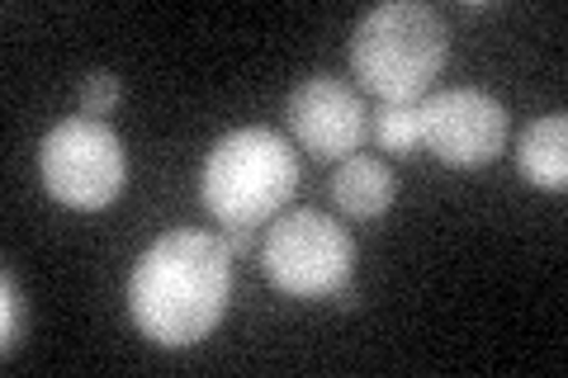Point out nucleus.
Here are the masks:
<instances>
[{
  "label": "nucleus",
  "instance_id": "f257e3e1",
  "mask_svg": "<svg viewBox=\"0 0 568 378\" xmlns=\"http://www.w3.org/2000/svg\"><path fill=\"white\" fill-rule=\"evenodd\" d=\"M233 298V256L200 227L162 232L133 265V327L162 350H190L219 327Z\"/></svg>",
  "mask_w": 568,
  "mask_h": 378
},
{
  "label": "nucleus",
  "instance_id": "f03ea898",
  "mask_svg": "<svg viewBox=\"0 0 568 378\" xmlns=\"http://www.w3.org/2000/svg\"><path fill=\"white\" fill-rule=\"evenodd\" d=\"M450 58V24L422 0H384L351 33L355 90L384 104H417Z\"/></svg>",
  "mask_w": 568,
  "mask_h": 378
},
{
  "label": "nucleus",
  "instance_id": "7ed1b4c3",
  "mask_svg": "<svg viewBox=\"0 0 568 378\" xmlns=\"http://www.w3.org/2000/svg\"><path fill=\"white\" fill-rule=\"evenodd\" d=\"M298 156L275 129H233L204 156L200 200L223 227H261L294 200Z\"/></svg>",
  "mask_w": 568,
  "mask_h": 378
},
{
  "label": "nucleus",
  "instance_id": "20e7f679",
  "mask_svg": "<svg viewBox=\"0 0 568 378\" xmlns=\"http://www.w3.org/2000/svg\"><path fill=\"white\" fill-rule=\"evenodd\" d=\"M265 279L290 298H332L342 284H351L355 242L351 232L317 208H294L275 218V227L261 242Z\"/></svg>",
  "mask_w": 568,
  "mask_h": 378
},
{
  "label": "nucleus",
  "instance_id": "39448f33",
  "mask_svg": "<svg viewBox=\"0 0 568 378\" xmlns=\"http://www.w3.org/2000/svg\"><path fill=\"white\" fill-rule=\"evenodd\" d=\"M39 171H43V185L52 200L91 213V208H110L123 194L129 156H123V142L114 137V129L81 114V119L58 123L43 137Z\"/></svg>",
  "mask_w": 568,
  "mask_h": 378
},
{
  "label": "nucleus",
  "instance_id": "423d86ee",
  "mask_svg": "<svg viewBox=\"0 0 568 378\" xmlns=\"http://www.w3.org/2000/svg\"><path fill=\"white\" fill-rule=\"evenodd\" d=\"M417 119H422V147H432L455 171L488 166V161L507 152L511 137L507 110L474 85L436 90V95L417 100Z\"/></svg>",
  "mask_w": 568,
  "mask_h": 378
},
{
  "label": "nucleus",
  "instance_id": "0eeeda50",
  "mask_svg": "<svg viewBox=\"0 0 568 378\" xmlns=\"http://www.w3.org/2000/svg\"><path fill=\"white\" fill-rule=\"evenodd\" d=\"M284 123L294 142L317 161H346L369 137V110L361 90L342 76H304L284 100Z\"/></svg>",
  "mask_w": 568,
  "mask_h": 378
},
{
  "label": "nucleus",
  "instance_id": "6e6552de",
  "mask_svg": "<svg viewBox=\"0 0 568 378\" xmlns=\"http://www.w3.org/2000/svg\"><path fill=\"white\" fill-rule=\"evenodd\" d=\"M394 171L384 166V161L375 156H346V161H336V175H332V204L346 213V218L355 223H369V218H379V213L394 208Z\"/></svg>",
  "mask_w": 568,
  "mask_h": 378
},
{
  "label": "nucleus",
  "instance_id": "1a4fd4ad",
  "mask_svg": "<svg viewBox=\"0 0 568 378\" xmlns=\"http://www.w3.org/2000/svg\"><path fill=\"white\" fill-rule=\"evenodd\" d=\"M517 171L540 190H564L568 185V119L545 114L526 123L517 137Z\"/></svg>",
  "mask_w": 568,
  "mask_h": 378
},
{
  "label": "nucleus",
  "instance_id": "9d476101",
  "mask_svg": "<svg viewBox=\"0 0 568 378\" xmlns=\"http://www.w3.org/2000/svg\"><path fill=\"white\" fill-rule=\"evenodd\" d=\"M369 137L394 156H413L422 147L417 104H379V110H369Z\"/></svg>",
  "mask_w": 568,
  "mask_h": 378
},
{
  "label": "nucleus",
  "instance_id": "9b49d317",
  "mask_svg": "<svg viewBox=\"0 0 568 378\" xmlns=\"http://www.w3.org/2000/svg\"><path fill=\"white\" fill-rule=\"evenodd\" d=\"M24 331H29V308H24V294L20 284H14V275L6 269L0 275V355H14L24 346Z\"/></svg>",
  "mask_w": 568,
  "mask_h": 378
},
{
  "label": "nucleus",
  "instance_id": "f8f14e48",
  "mask_svg": "<svg viewBox=\"0 0 568 378\" xmlns=\"http://www.w3.org/2000/svg\"><path fill=\"white\" fill-rule=\"evenodd\" d=\"M114 104H119V76L114 71H91L81 85V114L100 119V114H110Z\"/></svg>",
  "mask_w": 568,
  "mask_h": 378
},
{
  "label": "nucleus",
  "instance_id": "ddd939ff",
  "mask_svg": "<svg viewBox=\"0 0 568 378\" xmlns=\"http://www.w3.org/2000/svg\"><path fill=\"white\" fill-rule=\"evenodd\" d=\"M252 237H256V227H227V237H223L227 256H246V251H252Z\"/></svg>",
  "mask_w": 568,
  "mask_h": 378
},
{
  "label": "nucleus",
  "instance_id": "4468645a",
  "mask_svg": "<svg viewBox=\"0 0 568 378\" xmlns=\"http://www.w3.org/2000/svg\"><path fill=\"white\" fill-rule=\"evenodd\" d=\"M332 303H336V308H355V303H361V294H355L351 284H342V289L332 294Z\"/></svg>",
  "mask_w": 568,
  "mask_h": 378
}]
</instances>
